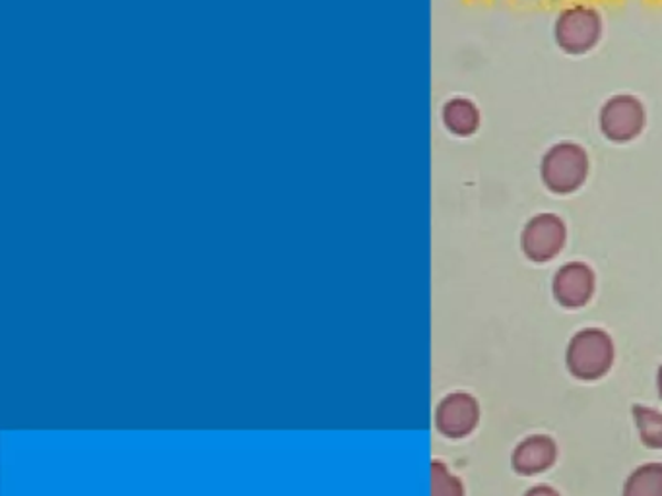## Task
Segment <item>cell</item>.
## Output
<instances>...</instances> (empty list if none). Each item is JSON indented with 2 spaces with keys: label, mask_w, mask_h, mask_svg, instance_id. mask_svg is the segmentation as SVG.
<instances>
[{
  "label": "cell",
  "mask_w": 662,
  "mask_h": 496,
  "mask_svg": "<svg viewBox=\"0 0 662 496\" xmlns=\"http://www.w3.org/2000/svg\"><path fill=\"white\" fill-rule=\"evenodd\" d=\"M615 339L606 330L595 326L579 330L567 344V370L581 382H597L605 378L615 367Z\"/></svg>",
  "instance_id": "6da1fadb"
},
{
  "label": "cell",
  "mask_w": 662,
  "mask_h": 496,
  "mask_svg": "<svg viewBox=\"0 0 662 496\" xmlns=\"http://www.w3.org/2000/svg\"><path fill=\"white\" fill-rule=\"evenodd\" d=\"M541 175L549 193H575L589 176V155L574 142L552 145L542 158Z\"/></svg>",
  "instance_id": "7a4b0ae2"
},
{
  "label": "cell",
  "mask_w": 662,
  "mask_h": 496,
  "mask_svg": "<svg viewBox=\"0 0 662 496\" xmlns=\"http://www.w3.org/2000/svg\"><path fill=\"white\" fill-rule=\"evenodd\" d=\"M554 35L557 45L567 55H585L600 41L602 20L597 10L574 7L559 14Z\"/></svg>",
  "instance_id": "3957f363"
},
{
  "label": "cell",
  "mask_w": 662,
  "mask_h": 496,
  "mask_svg": "<svg viewBox=\"0 0 662 496\" xmlns=\"http://www.w3.org/2000/svg\"><path fill=\"white\" fill-rule=\"evenodd\" d=\"M567 227L556 214H538L531 217L521 235V248L534 265H546L564 250Z\"/></svg>",
  "instance_id": "277c9868"
},
{
  "label": "cell",
  "mask_w": 662,
  "mask_h": 496,
  "mask_svg": "<svg viewBox=\"0 0 662 496\" xmlns=\"http://www.w3.org/2000/svg\"><path fill=\"white\" fill-rule=\"evenodd\" d=\"M645 107L630 94L615 96L600 109V130L610 142L626 144L645 129Z\"/></svg>",
  "instance_id": "5b68a950"
},
{
  "label": "cell",
  "mask_w": 662,
  "mask_h": 496,
  "mask_svg": "<svg viewBox=\"0 0 662 496\" xmlns=\"http://www.w3.org/2000/svg\"><path fill=\"white\" fill-rule=\"evenodd\" d=\"M482 419L480 401L469 392H451L436 408V429L445 439L461 441L477 431Z\"/></svg>",
  "instance_id": "8992f818"
},
{
  "label": "cell",
  "mask_w": 662,
  "mask_h": 496,
  "mask_svg": "<svg viewBox=\"0 0 662 496\" xmlns=\"http://www.w3.org/2000/svg\"><path fill=\"white\" fill-rule=\"evenodd\" d=\"M597 291V273L585 262H569L552 280V295L559 306L575 311L590 303Z\"/></svg>",
  "instance_id": "52a82bcc"
},
{
  "label": "cell",
  "mask_w": 662,
  "mask_h": 496,
  "mask_svg": "<svg viewBox=\"0 0 662 496\" xmlns=\"http://www.w3.org/2000/svg\"><path fill=\"white\" fill-rule=\"evenodd\" d=\"M559 449L548 434H531L511 452V467L521 477H534L556 465Z\"/></svg>",
  "instance_id": "ba28073f"
},
{
  "label": "cell",
  "mask_w": 662,
  "mask_h": 496,
  "mask_svg": "<svg viewBox=\"0 0 662 496\" xmlns=\"http://www.w3.org/2000/svg\"><path fill=\"white\" fill-rule=\"evenodd\" d=\"M444 125L457 137H472L480 129V111L465 97H455L444 107Z\"/></svg>",
  "instance_id": "9c48e42d"
},
{
  "label": "cell",
  "mask_w": 662,
  "mask_h": 496,
  "mask_svg": "<svg viewBox=\"0 0 662 496\" xmlns=\"http://www.w3.org/2000/svg\"><path fill=\"white\" fill-rule=\"evenodd\" d=\"M622 496H662V464L651 462L636 467L623 483Z\"/></svg>",
  "instance_id": "30bf717a"
},
{
  "label": "cell",
  "mask_w": 662,
  "mask_h": 496,
  "mask_svg": "<svg viewBox=\"0 0 662 496\" xmlns=\"http://www.w3.org/2000/svg\"><path fill=\"white\" fill-rule=\"evenodd\" d=\"M633 423L638 427L639 441L651 450H662V413L659 409L636 403L631 408Z\"/></svg>",
  "instance_id": "8fae6325"
},
{
  "label": "cell",
  "mask_w": 662,
  "mask_h": 496,
  "mask_svg": "<svg viewBox=\"0 0 662 496\" xmlns=\"http://www.w3.org/2000/svg\"><path fill=\"white\" fill-rule=\"evenodd\" d=\"M431 496H467L461 477L439 460L431 462Z\"/></svg>",
  "instance_id": "7c38bea8"
},
{
  "label": "cell",
  "mask_w": 662,
  "mask_h": 496,
  "mask_svg": "<svg viewBox=\"0 0 662 496\" xmlns=\"http://www.w3.org/2000/svg\"><path fill=\"white\" fill-rule=\"evenodd\" d=\"M525 496H562L559 490L549 485H534V487L526 490Z\"/></svg>",
  "instance_id": "4fadbf2b"
},
{
  "label": "cell",
  "mask_w": 662,
  "mask_h": 496,
  "mask_svg": "<svg viewBox=\"0 0 662 496\" xmlns=\"http://www.w3.org/2000/svg\"><path fill=\"white\" fill-rule=\"evenodd\" d=\"M656 392H659V398H661L662 401V363L659 370H656Z\"/></svg>",
  "instance_id": "5bb4252c"
}]
</instances>
